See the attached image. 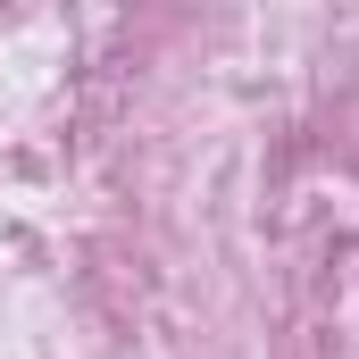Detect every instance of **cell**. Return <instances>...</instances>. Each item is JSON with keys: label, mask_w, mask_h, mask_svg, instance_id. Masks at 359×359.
Wrapping results in <instances>:
<instances>
[]
</instances>
